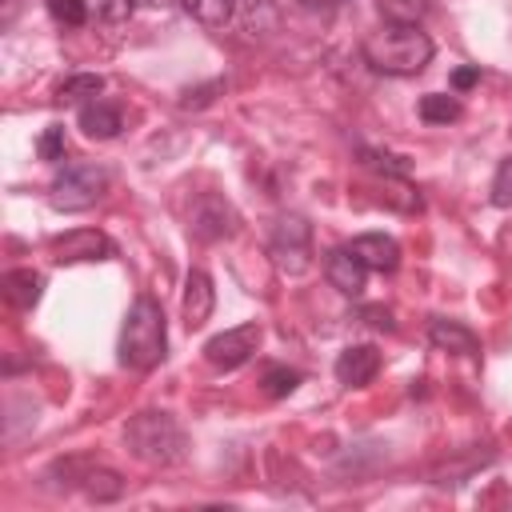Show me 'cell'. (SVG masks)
I'll list each match as a JSON object with an SVG mask.
<instances>
[{
  "label": "cell",
  "mask_w": 512,
  "mask_h": 512,
  "mask_svg": "<svg viewBox=\"0 0 512 512\" xmlns=\"http://www.w3.org/2000/svg\"><path fill=\"white\" fill-rule=\"evenodd\" d=\"M168 352L164 312L152 296H136L124 328H120V364L132 372H152Z\"/></svg>",
  "instance_id": "7a4b0ae2"
},
{
  "label": "cell",
  "mask_w": 512,
  "mask_h": 512,
  "mask_svg": "<svg viewBox=\"0 0 512 512\" xmlns=\"http://www.w3.org/2000/svg\"><path fill=\"white\" fill-rule=\"evenodd\" d=\"M212 304H216V292H212L208 272L192 268V272H188V280H184V300H180L184 324H188V328H204V324H208V316H212Z\"/></svg>",
  "instance_id": "8fae6325"
},
{
  "label": "cell",
  "mask_w": 512,
  "mask_h": 512,
  "mask_svg": "<svg viewBox=\"0 0 512 512\" xmlns=\"http://www.w3.org/2000/svg\"><path fill=\"white\" fill-rule=\"evenodd\" d=\"M104 92V76H96V72H76V76H68L64 84H60V100L64 104H88V100H96Z\"/></svg>",
  "instance_id": "e0dca14e"
},
{
  "label": "cell",
  "mask_w": 512,
  "mask_h": 512,
  "mask_svg": "<svg viewBox=\"0 0 512 512\" xmlns=\"http://www.w3.org/2000/svg\"><path fill=\"white\" fill-rule=\"evenodd\" d=\"M52 20H60L64 28H80L88 20V4L84 0H48Z\"/></svg>",
  "instance_id": "7402d4cb"
},
{
  "label": "cell",
  "mask_w": 512,
  "mask_h": 512,
  "mask_svg": "<svg viewBox=\"0 0 512 512\" xmlns=\"http://www.w3.org/2000/svg\"><path fill=\"white\" fill-rule=\"evenodd\" d=\"M236 228H240L236 208H232L224 196H216V192H204V196L192 204V212H188V232H192L196 240H204V244L228 240Z\"/></svg>",
  "instance_id": "8992f818"
},
{
  "label": "cell",
  "mask_w": 512,
  "mask_h": 512,
  "mask_svg": "<svg viewBox=\"0 0 512 512\" xmlns=\"http://www.w3.org/2000/svg\"><path fill=\"white\" fill-rule=\"evenodd\" d=\"M272 264L284 272V276H304L312 268V224L296 212H284L272 228Z\"/></svg>",
  "instance_id": "5b68a950"
},
{
  "label": "cell",
  "mask_w": 512,
  "mask_h": 512,
  "mask_svg": "<svg viewBox=\"0 0 512 512\" xmlns=\"http://www.w3.org/2000/svg\"><path fill=\"white\" fill-rule=\"evenodd\" d=\"M184 4V12L192 16V20H200L204 28H224L228 20H232V4L236 0H180Z\"/></svg>",
  "instance_id": "d6986e66"
},
{
  "label": "cell",
  "mask_w": 512,
  "mask_h": 512,
  "mask_svg": "<svg viewBox=\"0 0 512 512\" xmlns=\"http://www.w3.org/2000/svg\"><path fill=\"white\" fill-rule=\"evenodd\" d=\"M360 316H364V320H368L372 328H384V332H392V328H396L392 312H388V308H380V304H368V308H364Z\"/></svg>",
  "instance_id": "4316f807"
},
{
  "label": "cell",
  "mask_w": 512,
  "mask_h": 512,
  "mask_svg": "<svg viewBox=\"0 0 512 512\" xmlns=\"http://www.w3.org/2000/svg\"><path fill=\"white\" fill-rule=\"evenodd\" d=\"M364 60H368V68H376L384 76H416L432 60V40L416 24L384 20L376 32L364 36Z\"/></svg>",
  "instance_id": "6da1fadb"
},
{
  "label": "cell",
  "mask_w": 512,
  "mask_h": 512,
  "mask_svg": "<svg viewBox=\"0 0 512 512\" xmlns=\"http://www.w3.org/2000/svg\"><path fill=\"white\" fill-rule=\"evenodd\" d=\"M88 4V16L100 20V24H124L132 16V4L136 0H84Z\"/></svg>",
  "instance_id": "44dd1931"
},
{
  "label": "cell",
  "mask_w": 512,
  "mask_h": 512,
  "mask_svg": "<svg viewBox=\"0 0 512 512\" xmlns=\"http://www.w3.org/2000/svg\"><path fill=\"white\" fill-rule=\"evenodd\" d=\"M460 100L456 96H444V92H428V96H420V120L424 124H452V120H460Z\"/></svg>",
  "instance_id": "ac0fdd59"
},
{
  "label": "cell",
  "mask_w": 512,
  "mask_h": 512,
  "mask_svg": "<svg viewBox=\"0 0 512 512\" xmlns=\"http://www.w3.org/2000/svg\"><path fill=\"white\" fill-rule=\"evenodd\" d=\"M308 8H336V4H344V0H304Z\"/></svg>",
  "instance_id": "f1b7e54d"
},
{
  "label": "cell",
  "mask_w": 512,
  "mask_h": 512,
  "mask_svg": "<svg viewBox=\"0 0 512 512\" xmlns=\"http://www.w3.org/2000/svg\"><path fill=\"white\" fill-rule=\"evenodd\" d=\"M80 488H84L88 500L108 504V500H120V496H124V476L112 472V468H92V472L80 476Z\"/></svg>",
  "instance_id": "2e32d148"
},
{
  "label": "cell",
  "mask_w": 512,
  "mask_h": 512,
  "mask_svg": "<svg viewBox=\"0 0 512 512\" xmlns=\"http://www.w3.org/2000/svg\"><path fill=\"white\" fill-rule=\"evenodd\" d=\"M428 8H432V0H380L384 20H392V24H416L428 16Z\"/></svg>",
  "instance_id": "ffe728a7"
},
{
  "label": "cell",
  "mask_w": 512,
  "mask_h": 512,
  "mask_svg": "<svg viewBox=\"0 0 512 512\" xmlns=\"http://www.w3.org/2000/svg\"><path fill=\"white\" fill-rule=\"evenodd\" d=\"M80 128H84V136H92V140H112V136H120V128H124V112H120V104H112V100H88V104H80Z\"/></svg>",
  "instance_id": "7c38bea8"
},
{
  "label": "cell",
  "mask_w": 512,
  "mask_h": 512,
  "mask_svg": "<svg viewBox=\"0 0 512 512\" xmlns=\"http://www.w3.org/2000/svg\"><path fill=\"white\" fill-rule=\"evenodd\" d=\"M112 256H116V244L96 228H76L52 240L56 264H88V260H112Z\"/></svg>",
  "instance_id": "ba28073f"
},
{
  "label": "cell",
  "mask_w": 512,
  "mask_h": 512,
  "mask_svg": "<svg viewBox=\"0 0 512 512\" xmlns=\"http://www.w3.org/2000/svg\"><path fill=\"white\" fill-rule=\"evenodd\" d=\"M256 348H260V324H236V328L216 332L204 344V360L216 364V368H224V372H232V368L248 364Z\"/></svg>",
  "instance_id": "52a82bcc"
},
{
  "label": "cell",
  "mask_w": 512,
  "mask_h": 512,
  "mask_svg": "<svg viewBox=\"0 0 512 512\" xmlns=\"http://www.w3.org/2000/svg\"><path fill=\"white\" fill-rule=\"evenodd\" d=\"M376 372H380V352L372 344H348L336 356V380L344 388H364V384H372Z\"/></svg>",
  "instance_id": "30bf717a"
},
{
  "label": "cell",
  "mask_w": 512,
  "mask_h": 512,
  "mask_svg": "<svg viewBox=\"0 0 512 512\" xmlns=\"http://www.w3.org/2000/svg\"><path fill=\"white\" fill-rule=\"evenodd\" d=\"M260 384H264L268 396H288V392L300 384V372H296V368H268Z\"/></svg>",
  "instance_id": "603a6c76"
},
{
  "label": "cell",
  "mask_w": 512,
  "mask_h": 512,
  "mask_svg": "<svg viewBox=\"0 0 512 512\" xmlns=\"http://www.w3.org/2000/svg\"><path fill=\"white\" fill-rule=\"evenodd\" d=\"M148 4H168V0H148Z\"/></svg>",
  "instance_id": "f546056e"
},
{
  "label": "cell",
  "mask_w": 512,
  "mask_h": 512,
  "mask_svg": "<svg viewBox=\"0 0 512 512\" xmlns=\"http://www.w3.org/2000/svg\"><path fill=\"white\" fill-rule=\"evenodd\" d=\"M108 184H112V172L104 164H96V160H72V164H64L56 172L48 200H52L56 212H84V208H92L108 192Z\"/></svg>",
  "instance_id": "277c9868"
},
{
  "label": "cell",
  "mask_w": 512,
  "mask_h": 512,
  "mask_svg": "<svg viewBox=\"0 0 512 512\" xmlns=\"http://www.w3.org/2000/svg\"><path fill=\"white\" fill-rule=\"evenodd\" d=\"M124 444L140 464H152V468H168L188 456V432L168 412H136L124 428Z\"/></svg>",
  "instance_id": "3957f363"
},
{
  "label": "cell",
  "mask_w": 512,
  "mask_h": 512,
  "mask_svg": "<svg viewBox=\"0 0 512 512\" xmlns=\"http://www.w3.org/2000/svg\"><path fill=\"white\" fill-rule=\"evenodd\" d=\"M40 288H44V276L32 272V268H12V272H4V296H8V304H16V308H32V304L40 300Z\"/></svg>",
  "instance_id": "9a60e30c"
},
{
  "label": "cell",
  "mask_w": 512,
  "mask_h": 512,
  "mask_svg": "<svg viewBox=\"0 0 512 512\" xmlns=\"http://www.w3.org/2000/svg\"><path fill=\"white\" fill-rule=\"evenodd\" d=\"M476 80H480V68H456V72H452V88H456V92L472 88Z\"/></svg>",
  "instance_id": "83f0119b"
},
{
  "label": "cell",
  "mask_w": 512,
  "mask_h": 512,
  "mask_svg": "<svg viewBox=\"0 0 512 512\" xmlns=\"http://www.w3.org/2000/svg\"><path fill=\"white\" fill-rule=\"evenodd\" d=\"M348 248H352V252L360 256V264L372 268V272H396V264H400V244H396L392 236H384V232H364V236H356Z\"/></svg>",
  "instance_id": "4fadbf2b"
},
{
  "label": "cell",
  "mask_w": 512,
  "mask_h": 512,
  "mask_svg": "<svg viewBox=\"0 0 512 512\" xmlns=\"http://www.w3.org/2000/svg\"><path fill=\"white\" fill-rule=\"evenodd\" d=\"M36 152H40V160H64V128L60 124L44 128V136L36 140Z\"/></svg>",
  "instance_id": "d4e9b609"
},
{
  "label": "cell",
  "mask_w": 512,
  "mask_h": 512,
  "mask_svg": "<svg viewBox=\"0 0 512 512\" xmlns=\"http://www.w3.org/2000/svg\"><path fill=\"white\" fill-rule=\"evenodd\" d=\"M428 340L444 352H456V356H476L480 352V340L472 328H464L460 320H432L428 324Z\"/></svg>",
  "instance_id": "5bb4252c"
},
{
  "label": "cell",
  "mask_w": 512,
  "mask_h": 512,
  "mask_svg": "<svg viewBox=\"0 0 512 512\" xmlns=\"http://www.w3.org/2000/svg\"><path fill=\"white\" fill-rule=\"evenodd\" d=\"M324 276H328V284L340 296H360L364 292V280H368V268L360 264V256L352 248H332L324 256Z\"/></svg>",
  "instance_id": "9c48e42d"
},
{
  "label": "cell",
  "mask_w": 512,
  "mask_h": 512,
  "mask_svg": "<svg viewBox=\"0 0 512 512\" xmlns=\"http://www.w3.org/2000/svg\"><path fill=\"white\" fill-rule=\"evenodd\" d=\"M492 204H500V208L512 204V156H504L496 176H492Z\"/></svg>",
  "instance_id": "cb8c5ba5"
},
{
  "label": "cell",
  "mask_w": 512,
  "mask_h": 512,
  "mask_svg": "<svg viewBox=\"0 0 512 512\" xmlns=\"http://www.w3.org/2000/svg\"><path fill=\"white\" fill-rule=\"evenodd\" d=\"M220 88H224V80H212V84L188 88V92L180 96V108H204V104H212V92H220Z\"/></svg>",
  "instance_id": "484cf974"
}]
</instances>
